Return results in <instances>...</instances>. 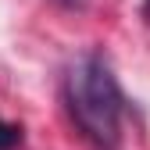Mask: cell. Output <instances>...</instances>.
<instances>
[{
	"mask_svg": "<svg viewBox=\"0 0 150 150\" xmlns=\"http://www.w3.org/2000/svg\"><path fill=\"white\" fill-rule=\"evenodd\" d=\"M18 143H22V125L0 118V150H14Z\"/></svg>",
	"mask_w": 150,
	"mask_h": 150,
	"instance_id": "cell-2",
	"label": "cell"
},
{
	"mask_svg": "<svg viewBox=\"0 0 150 150\" xmlns=\"http://www.w3.org/2000/svg\"><path fill=\"white\" fill-rule=\"evenodd\" d=\"M64 100H68V111L86 139H93L100 150H118L125 97H122V86L104 54L89 50L68 64Z\"/></svg>",
	"mask_w": 150,
	"mask_h": 150,
	"instance_id": "cell-1",
	"label": "cell"
}]
</instances>
